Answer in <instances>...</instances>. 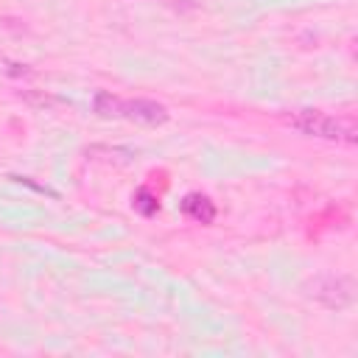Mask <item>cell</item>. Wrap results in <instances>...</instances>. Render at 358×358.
Here are the masks:
<instances>
[{"mask_svg": "<svg viewBox=\"0 0 358 358\" xmlns=\"http://www.w3.org/2000/svg\"><path fill=\"white\" fill-rule=\"evenodd\" d=\"M291 126L302 134H310V137H324V140H347V143H355V131L352 126H347L344 120H336L319 109H305L299 115L291 117Z\"/></svg>", "mask_w": 358, "mask_h": 358, "instance_id": "6da1fadb", "label": "cell"}, {"mask_svg": "<svg viewBox=\"0 0 358 358\" xmlns=\"http://www.w3.org/2000/svg\"><path fill=\"white\" fill-rule=\"evenodd\" d=\"M310 294L327 308H344L352 302V280L350 277H319L313 280Z\"/></svg>", "mask_w": 358, "mask_h": 358, "instance_id": "7a4b0ae2", "label": "cell"}, {"mask_svg": "<svg viewBox=\"0 0 358 358\" xmlns=\"http://www.w3.org/2000/svg\"><path fill=\"white\" fill-rule=\"evenodd\" d=\"M120 117L157 126V123H165V120H168V109H165L162 103H157V101L134 98V101H123V103H120Z\"/></svg>", "mask_w": 358, "mask_h": 358, "instance_id": "3957f363", "label": "cell"}, {"mask_svg": "<svg viewBox=\"0 0 358 358\" xmlns=\"http://www.w3.org/2000/svg\"><path fill=\"white\" fill-rule=\"evenodd\" d=\"M182 210H185V215H190L199 224H213V218H215V204L204 193H187L182 199Z\"/></svg>", "mask_w": 358, "mask_h": 358, "instance_id": "277c9868", "label": "cell"}, {"mask_svg": "<svg viewBox=\"0 0 358 358\" xmlns=\"http://www.w3.org/2000/svg\"><path fill=\"white\" fill-rule=\"evenodd\" d=\"M120 103H123V98H117V95H112L106 90H101L95 95V101H92V106H95V112L101 117H120Z\"/></svg>", "mask_w": 358, "mask_h": 358, "instance_id": "5b68a950", "label": "cell"}, {"mask_svg": "<svg viewBox=\"0 0 358 358\" xmlns=\"http://www.w3.org/2000/svg\"><path fill=\"white\" fill-rule=\"evenodd\" d=\"M131 204H134V210H137L140 215H154V213L159 210V201H157V196H154L148 187H140V190L134 193Z\"/></svg>", "mask_w": 358, "mask_h": 358, "instance_id": "8992f818", "label": "cell"}]
</instances>
